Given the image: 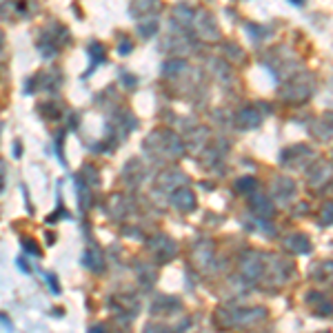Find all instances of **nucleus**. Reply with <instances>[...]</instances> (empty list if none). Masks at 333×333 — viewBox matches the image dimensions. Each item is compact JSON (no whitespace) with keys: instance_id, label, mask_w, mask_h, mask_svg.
I'll return each instance as SVG.
<instances>
[{"instance_id":"nucleus-2","label":"nucleus","mask_w":333,"mask_h":333,"mask_svg":"<svg viewBox=\"0 0 333 333\" xmlns=\"http://www.w3.org/2000/svg\"><path fill=\"white\" fill-rule=\"evenodd\" d=\"M47 282L51 285L53 293H60V287H58V282H56V275H53V273H47Z\"/></svg>"},{"instance_id":"nucleus-1","label":"nucleus","mask_w":333,"mask_h":333,"mask_svg":"<svg viewBox=\"0 0 333 333\" xmlns=\"http://www.w3.org/2000/svg\"><path fill=\"white\" fill-rule=\"evenodd\" d=\"M22 244H25V249H27V251H33V255H36V258H40V249H38V247H36V244H33V242L25 240Z\"/></svg>"}]
</instances>
